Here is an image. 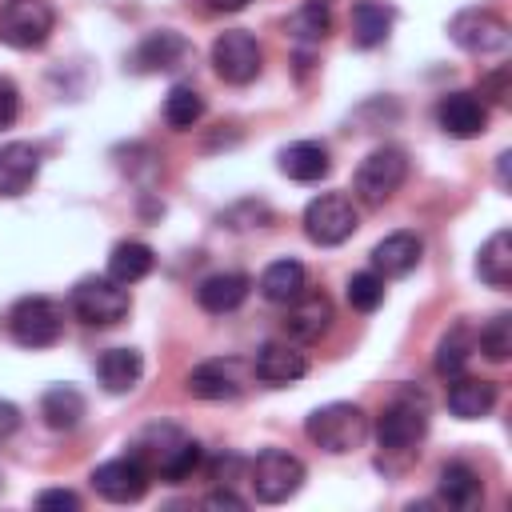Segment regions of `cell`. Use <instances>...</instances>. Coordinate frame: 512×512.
Wrapping results in <instances>:
<instances>
[{
    "mask_svg": "<svg viewBox=\"0 0 512 512\" xmlns=\"http://www.w3.org/2000/svg\"><path fill=\"white\" fill-rule=\"evenodd\" d=\"M40 172V152L28 140L0 144V196H24Z\"/></svg>",
    "mask_w": 512,
    "mask_h": 512,
    "instance_id": "obj_18",
    "label": "cell"
},
{
    "mask_svg": "<svg viewBox=\"0 0 512 512\" xmlns=\"http://www.w3.org/2000/svg\"><path fill=\"white\" fill-rule=\"evenodd\" d=\"M204 508H244V496H236L232 488H216L204 496Z\"/></svg>",
    "mask_w": 512,
    "mask_h": 512,
    "instance_id": "obj_38",
    "label": "cell"
},
{
    "mask_svg": "<svg viewBox=\"0 0 512 512\" xmlns=\"http://www.w3.org/2000/svg\"><path fill=\"white\" fill-rule=\"evenodd\" d=\"M208 8L212 12H240V8H248V0H208Z\"/></svg>",
    "mask_w": 512,
    "mask_h": 512,
    "instance_id": "obj_40",
    "label": "cell"
},
{
    "mask_svg": "<svg viewBox=\"0 0 512 512\" xmlns=\"http://www.w3.org/2000/svg\"><path fill=\"white\" fill-rule=\"evenodd\" d=\"M84 396L72 388V384H56L40 396V416L52 432H72L80 420H84Z\"/></svg>",
    "mask_w": 512,
    "mask_h": 512,
    "instance_id": "obj_29",
    "label": "cell"
},
{
    "mask_svg": "<svg viewBox=\"0 0 512 512\" xmlns=\"http://www.w3.org/2000/svg\"><path fill=\"white\" fill-rule=\"evenodd\" d=\"M476 344H480V352H484L488 360L504 364V360H508V352H512V316H508V312L492 316V320L480 328Z\"/></svg>",
    "mask_w": 512,
    "mask_h": 512,
    "instance_id": "obj_34",
    "label": "cell"
},
{
    "mask_svg": "<svg viewBox=\"0 0 512 512\" xmlns=\"http://www.w3.org/2000/svg\"><path fill=\"white\" fill-rule=\"evenodd\" d=\"M260 64H264V52H260V44H256L252 32L228 28V32H220V36L212 40V68H216L220 80H228V84H248V80L260 76Z\"/></svg>",
    "mask_w": 512,
    "mask_h": 512,
    "instance_id": "obj_10",
    "label": "cell"
},
{
    "mask_svg": "<svg viewBox=\"0 0 512 512\" xmlns=\"http://www.w3.org/2000/svg\"><path fill=\"white\" fill-rule=\"evenodd\" d=\"M436 124L456 140H472L488 128V104L476 92H448L436 104Z\"/></svg>",
    "mask_w": 512,
    "mask_h": 512,
    "instance_id": "obj_15",
    "label": "cell"
},
{
    "mask_svg": "<svg viewBox=\"0 0 512 512\" xmlns=\"http://www.w3.org/2000/svg\"><path fill=\"white\" fill-rule=\"evenodd\" d=\"M56 28V8L48 0H4L0 4V44L8 48H40Z\"/></svg>",
    "mask_w": 512,
    "mask_h": 512,
    "instance_id": "obj_7",
    "label": "cell"
},
{
    "mask_svg": "<svg viewBox=\"0 0 512 512\" xmlns=\"http://www.w3.org/2000/svg\"><path fill=\"white\" fill-rule=\"evenodd\" d=\"M472 348H476L472 332H468L464 324H456V328H452V332H444V336H440V344H436V372H440L444 380L460 376V372L468 368V360H472Z\"/></svg>",
    "mask_w": 512,
    "mask_h": 512,
    "instance_id": "obj_30",
    "label": "cell"
},
{
    "mask_svg": "<svg viewBox=\"0 0 512 512\" xmlns=\"http://www.w3.org/2000/svg\"><path fill=\"white\" fill-rule=\"evenodd\" d=\"M36 508H60V512H76L80 508V496L72 488H44L36 496Z\"/></svg>",
    "mask_w": 512,
    "mask_h": 512,
    "instance_id": "obj_37",
    "label": "cell"
},
{
    "mask_svg": "<svg viewBox=\"0 0 512 512\" xmlns=\"http://www.w3.org/2000/svg\"><path fill=\"white\" fill-rule=\"evenodd\" d=\"M132 456L148 468V476H160L168 484H180L196 472L200 464V444L180 432L176 424H148L136 440H132Z\"/></svg>",
    "mask_w": 512,
    "mask_h": 512,
    "instance_id": "obj_1",
    "label": "cell"
},
{
    "mask_svg": "<svg viewBox=\"0 0 512 512\" xmlns=\"http://www.w3.org/2000/svg\"><path fill=\"white\" fill-rule=\"evenodd\" d=\"M308 292V272H304V264L300 260H272L264 272H260V296L268 300V304H292L296 296H304Z\"/></svg>",
    "mask_w": 512,
    "mask_h": 512,
    "instance_id": "obj_22",
    "label": "cell"
},
{
    "mask_svg": "<svg viewBox=\"0 0 512 512\" xmlns=\"http://www.w3.org/2000/svg\"><path fill=\"white\" fill-rule=\"evenodd\" d=\"M20 428V408L12 400H0V440H8Z\"/></svg>",
    "mask_w": 512,
    "mask_h": 512,
    "instance_id": "obj_39",
    "label": "cell"
},
{
    "mask_svg": "<svg viewBox=\"0 0 512 512\" xmlns=\"http://www.w3.org/2000/svg\"><path fill=\"white\" fill-rule=\"evenodd\" d=\"M68 304H72L76 320L88 324V328H112L132 308L128 288L116 284L112 276H84V280H76V288L68 292Z\"/></svg>",
    "mask_w": 512,
    "mask_h": 512,
    "instance_id": "obj_4",
    "label": "cell"
},
{
    "mask_svg": "<svg viewBox=\"0 0 512 512\" xmlns=\"http://www.w3.org/2000/svg\"><path fill=\"white\" fill-rule=\"evenodd\" d=\"M192 60V40L172 32V28H160L152 36H144L132 52V68L136 72H176Z\"/></svg>",
    "mask_w": 512,
    "mask_h": 512,
    "instance_id": "obj_14",
    "label": "cell"
},
{
    "mask_svg": "<svg viewBox=\"0 0 512 512\" xmlns=\"http://www.w3.org/2000/svg\"><path fill=\"white\" fill-rule=\"evenodd\" d=\"M280 172L288 180H300V184H316L332 172V160H328V148L320 140H296L280 152Z\"/></svg>",
    "mask_w": 512,
    "mask_h": 512,
    "instance_id": "obj_21",
    "label": "cell"
},
{
    "mask_svg": "<svg viewBox=\"0 0 512 512\" xmlns=\"http://www.w3.org/2000/svg\"><path fill=\"white\" fill-rule=\"evenodd\" d=\"M96 376H100L104 392L124 396V392H132V388L140 384V376H144V356H140L136 348H108V352L96 360Z\"/></svg>",
    "mask_w": 512,
    "mask_h": 512,
    "instance_id": "obj_23",
    "label": "cell"
},
{
    "mask_svg": "<svg viewBox=\"0 0 512 512\" xmlns=\"http://www.w3.org/2000/svg\"><path fill=\"white\" fill-rule=\"evenodd\" d=\"M404 180H408V152L396 148V144H384V148H372L360 160V168L352 176V192H356L360 204L380 208L400 192Z\"/></svg>",
    "mask_w": 512,
    "mask_h": 512,
    "instance_id": "obj_3",
    "label": "cell"
},
{
    "mask_svg": "<svg viewBox=\"0 0 512 512\" xmlns=\"http://www.w3.org/2000/svg\"><path fill=\"white\" fill-rule=\"evenodd\" d=\"M496 404V384L492 380H476V376H452V388H448V412L460 416V420H480L488 416Z\"/></svg>",
    "mask_w": 512,
    "mask_h": 512,
    "instance_id": "obj_24",
    "label": "cell"
},
{
    "mask_svg": "<svg viewBox=\"0 0 512 512\" xmlns=\"http://www.w3.org/2000/svg\"><path fill=\"white\" fill-rule=\"evenodd\" d=\"M420 252H424V244H420L416 232H392V236H384L372 248V272H380V276H408L420 264Z\"/></svg>",
    "mask_w": 512,
    "mask_h": 512,
    "instance_id": "obj_19",
    "label": "cell"
},
{
    "mask_svg": "<svg viewBox=\"0 0 512 512\" xmlns=\"http://www.w3.org/2000/svg\"><path fill=\"white\" fill-rule=\"evenodd\" d=\"M252 372H256V380H264L272 388H284V384H296L308 372V356L288 340H268V344H260V352L252 360Z\"/></svg>",
    "mask_w": 512,
    "mask_h": 512,
    "instance_id": "obj_16",
    "label": "cell"
},
{
    "mask_svg": "<svg viewBox=\"0 0 512 512\" xmlns=\"http://www.w3.org/2000/svg\"><path fill=\"white\" fill-rule=\"evenodd\" d=\"M156 268V252L144 244V240H120L112 252H108V276L116 280V284H136V280H144L148 272Z\"/></svg>",
    "mask_w": 512,
    "mask_h": 512,
    "instance_id": "obj_28",
    "label": "cell"
},
{
    "mask_svg": "<svg viewBox=\"0 0 512 512\" xmlns=\"http://www.w3.org/2000/svg\"><path fill=\"white\" fill-rule=\"evenodd\" d=\"M396 12L384 0H356L352 4V40L356 48H376L388 40Z\"/></svg>",
    "mask_w": 512,
    "mask_h": 512,
    "instance_id": "obj_26",
    "label": "cell"
},
{
    "mask_svg": "<svg viewBox=\"0 0 512 512\" xmlns=\"http://www.w3.org/2000/svg\"><path fill=\"white\" fill-rule=\"evenodd\" d=\"M288 36H296V40H304V44H316V40H324L328 32H332V12H328V4L324 0H308V4H300L292 16H288Z\"/></svg>",
    "mask_w": 512,
    "mask_h": 512,
    "instance_id": "obj_32",
    "label": "cell"
},
{
    "mask_svg": "<svg viewBox=\"0 0 512 512\" xmlns=\"http://www.w3.org/2000/svg\"><path fill=\"white\" fill-rule=\"evenodd\" d=\"M356 232V208L344 192H324L316 200H308L304 208V236L320 248H332V244H344L348 236Z\"/></svg>",
    "mask_w": 512,
    "mask_h": 512,
    "instance_id": "obj_9",
    "label": "cell"
},
{
    "mask_svg": "<svg viewBox=\"0 0 512 512\" xmlns=\"http://www.w3.org/2000/svg\"><path fill=\"white\" fill-rule=\"evenodd\" d=\"M304 436L332 452V456H344V452H356L364 440H368V416L360 404H348V400H336V404H324L316 412H308L304 420Z\"/></svg>",
    "mask_w": 512,
    "mask_h": 512,
    "instance_id": "obj_2",
    "label": "cell"
},
{
    "mask_svg": "<svg viewBox=\"0 0 512 512\" xmlns=\"http://www.w3.org/2000/svg\"><path fill=\"white\" fill-rule=\"evenodd\" d=\"M8 332L20 348H52L64 332V312L48 296H20L8 312Z\"/></svg>",
    "mask_w": 512,
    "mask_h": 512,
    "instance_id": "obj_6",
    "label": "cell"
},
{
    "mask_svg": "<svg viewBox=\"0 0 512 512\" xmlns=\"http://www.w3.org/2000/svg\"><path fill=\"white\" fill-rule=\"evenodd\" d=\"M148 484H152V476H148V468L128 452V456H116V460H104L100 468H92V488L104 496V500H112V504H132V500H140L144 492H148Z\"/></svg>",
    "mask_w": 512,
    "mask_h": 512,
    "instance_id": "obj_13",
    "label": "cell"
},
{
    "mask_svg": "<svg viewBox=\"0 0 512 512\" xmlns=\"http://www.w3.org/2000/svg\"><path fill=\"white\" fill-rule=\"evenodd\" d=\"M332 300L324 296V292H304V296H296L292 304H288V316H284V332L292 336V340H300V344H312V340H320L328 328H332Z\"/></svg>",
    "mask_w": 512,
    "mask_h": 512,
    "instance_id": "obj_17",
    "label": "cell"
},
{
    "mask_svg": "<svg viewBox=\"0 0 512 512\" xmlns=\"http://www.w3.org/2000/svg\"><path fill=\"white\" fill-rule=\"evenodd\" d=\"M248 480H252V492L256 500L264 504H284L300 492L304 484V460L292 456V452H280V448H264L252 468H248Z\"/></svg>",
    "mask_w": 512,
    "mask_h": 512,
    "instance_id": "obj_8",
    "label": "cell"
},
{
    "mask_svg": "<svg viewBox=\"0 0 512 512\" xmlns=\"http://www.w3.org/2000/svg\"><path fill=\"white\" fill-rule=\"evenodd\" d=\"M344 296L356 312H376L384 304V276L380 272H352L344 284Z\"/></svg>",
    "mask_w": 512,
    "mask_h": 512,
    "instance_id": "obj_33",
    "label": "cell"
},
{
    "mask_svg": "<svg viewBox=\"0 0 512 512\" xmlns=\"http://www.w3.org/2000/svg\"><path fill=\"white\" fill-rule=\"evenodd\" d=\"M448 36L456 48L472 52V56H492L508 48V24L488 12V8H464L448 20Z\"/></svg>",
    "mask_w": 512,
    "mask_h": 512,
    "instance_id": "obj_11",
    "label": "cell"
},
{
    "mask_svg": "<svg viewBox=\"0 0 512 512\" xmlns=\"http://www.w3.org/2000/svg\"><path fill=\"white\" fill-rule=\"evenodd\" d=\"M512 72L508 68H496V72H488L484 80H480V96H488L492 104H508V96H512Z\"/></svg>",
    "mask_w": 512,
    "mask_h": 512,
    "instance_id": "obj_35",
    "label": "cell"
},
{
    "mask_svg": "<svg viewBox=\"0 0 512 512\" xmlns=\"http://www.w3.org/2000/svg\"><path fill=\"white\" fill-rule=\"evenodd\" d=\"M428 432V404L424 396L400 392L380 416H376V444L384 452H412Z\"/></svg>",
    "mask_w": 512,
    "mask_h": 512,
    "instance_id": "obj_5",
    "label": "cell"
},
{
    "mask_svg": "<svg viewBox=\"0 0 512 512\" xmlns=\"http://www.w3.org/2000/svg\"><path fill=\"white\" fill-rule=\"evenodd\" d=\"M248 384V368L236 360V356H216V360H200L184 388L196 396V400H236Z\"/></svg>",
    "mask_w": 512,
    "mask_h": 512,
    "instance_id": "obj_12",
    "label": "cell"
},
{
    "mask_svg": "<svg viewBox=\"0 0 512 512\" xmlns=\"http://www.w3.org/2000/svg\"><path fill=\"white\" fill-rule=\"evenodd\" d=\"M436 496L448 504V508H472L484 500V484L480 476L468 468V464H444L440 476H436Z\"/></svg>",
    "mask_w": 512,
    "mask_h": 512,
    "instance_id": "obj_27",
    "label": "cell"
},
{
    "mask_svg": "<svg viewBox=\"0 0 512 512\" xmlns=\"http://www.w3.org/2000/svg\"><path fill=\"white\" fill-rule=\"evenodd\" d=\"M204 116V96L192 84H172L164 96V124L176 132H188Z\"/></svg>",
    "mask_w": 512,
    "mask_h": 512,
    "instance_id": "obj_31",
    "label": "cell"
},
{
    "mask_svg": "<svg viewBox=\"0 0 512 512\" xmlns=\"http://www.w3.org/2000/svg\"><path fill=\"white\" fill-rule=\"evenodd\" d=\"M248 288H252V280H248L244 272H216V276L200 280L196 300H200L204 312L224 316V312H236V308L248 300Z\"/></svg>",
    "mask_w": 512,
    "mask_h": 512,
    "instance_id": "obj_20",
    "label": "cell"
},
{
    "mask_svg": "<svg viewBox=\"0 0 512 512\" xmlns=\"http://www.w3.org/2000/svg\"><path fill=\"white\" fill-rule=\"evenodd\" d=\"M16 116H20V88L8 76H0V132L12 128Z\"/></svg>",
    "mask_w": 512,
    "mask_h": 512,
    "instance_id": "obj_36",
    "label": "cell"
},
{
    "mask_svg": "<svg viewBox=\"0 0 512 512\" xmlns=\"http://www.w3.org/2000/svg\"><path fill=\"white\" fill-rule=\"evenodd\" d=\"M476 272L488 288H508L512 284V232L508 228H496L484 244H480V256H476Z\"/></svg>",
    "mask_w": 512,
    "mask_h": 512,
    "instance_id": "obj_25",
    "label": "cell"
}]
</instances>
